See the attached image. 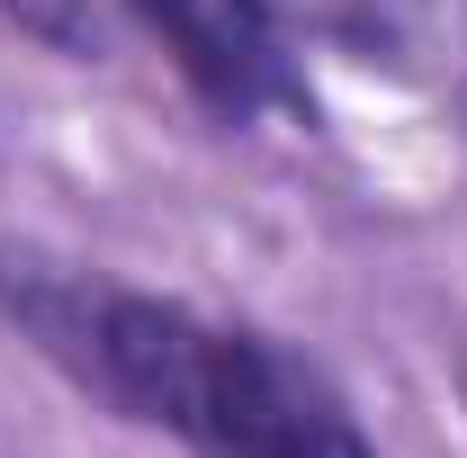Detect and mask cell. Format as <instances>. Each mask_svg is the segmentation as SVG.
I'll return each mask as SVG.
<instances>
[{
	"label": "cell",
	"instance_id": "cell-3",
	"mask_svg": "<svg viewBox=\"0 0 467 458\" xmlns=\"http://www.w3.org/2000/svg\"><path fill=\"white\" fill-rule=\"evenodd\" d=\"M9 18H27L36 36H55V46H90L99 36V0H0Z\"/></svg>",
	"mask_w": 467,
	"mask_h": 458
},
{
	"label": "cell",
	"instance_id": "cell-1",
	"mask_svg": "<svg viewBox=\"0 0 467 458\" xmlns=\"http://www.w3.org/2000/svg\"><path fill=\"white\" fill-rule=\"evenodd\" d=\"M0 297L109 404L180 432L207 458H378L315 369H296L288 350L252 342V333L198 324L180 306L99 287L81 270L27 261V252L18 261L0 252Z\"/></svg>",
	"mask_w": 467,
	"mask_h": 458
},
{
	"label": "cell",
	"instance_id": "cell-2",
	"mask_svg": "<svg viewBox=\"0 0 467 458\" xmlns=\"http://www.w3.org/2000/svg\"><path fill=\"white\" fill-rule=\"evenodd\" d=\"M144 18L162 27L180 72L216 99V109H261L279 90V27L270 0H144Z\"/></svg>",
	"mask_w": 467,
	"mask_h": 458
}]
</instances>
